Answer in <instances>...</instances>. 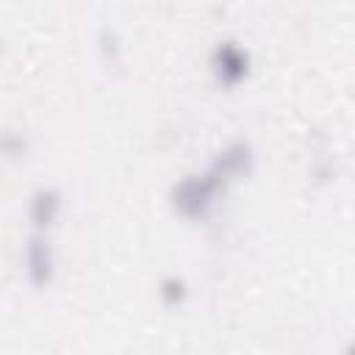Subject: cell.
Instances as JSON below:
<instances>
[{
    "instance_id": "obj_1",
    "label": "cell",
    "mask_w": 355,
    "mask_h": 355,
    "mask_svg": "<svg viewBox=\"0 0 355 355\" xmlns=\"http://www.w3.org/2000/svg\"><path fill=\"white\" fill-rule=\"evenodd\" d=\"M225 186H227V183H225L216 172L205 169V172L186 175L183 180H178V183L172 186L169 200H172V208H175L180 216H186V219H202V216L214 208V202H216V197L225 191Z\"/></svg>"
},
{
    "instance_id": "obj_2",
    "label": "cell",
    "mask_w": 355,
    "mask_h": 355,
    "mask_svg": "<svg viewBox=\"0 0 355 355\" xmlns=\"http://www.w3.org/2000/svg\"><path fill=\"white\" fill-rule=\"evenodd\" d=\"M211 69L222 86H239L250 72V55L236 42H219L211 53Z\"/></svg>"
},
{
    "instance_id": "obj_3",
    "label": "cell",
    "mask_w": 355,
    "mask_h": 355,
    "mask_svg": "<svg viewBox=\"0 0 355 355\" xmlns=\"http://www.w3.org/2000/svg\"><path fill=\"white\" fill-rule=\"evenodd\" d=\"M208 169L216 172L225 183L239 180V178L250 175V169H252V147L247 141H230L227 147H222L214 155V161L208 164Z\"/></svg>"
},
{
    "instance_id": "obj_4",
    "label": "cell",
    "mask_w": 355,
    "mask_h": 355,
    "mask_svg": "<svg viewBox=\"0 0 355 355\" xmlns=\"http://www.w3.org/2000/svg\"><path fill=\"white\" fill-rule=\"evenodd\" d=\"M25 272H28L33 286H47L53 280L55 258H53V247L44 236H33L28 241V247H25Z\"/></svg>"
},
{
    "instance_id": "obj_5",
    "label": "cell",
    "mask_w": 355,
    "mask_h": 355,
    "mask_svg": "<svg viewBox=\"0 0 355 355\" xmlns=\"http://www.w3.org/2000/svg\"><path fill=\"white\" fill-rule=\"evenodd\" d=\"M61 214V194L55 189H39L33 197H31V222L44 230L50 227Z\"/></svg>"
},
{
    "instance_id": "obj_6",
    "label": "cell",
    "mask_w": 355,
    "mask_h": 355,
    "mask_svg": "<svg viewBox=\"0 0 355 355\" xmlns=\"http://www.w3.org/2000/svg\"><path fill=\"white\" fill-rule=\"evenodd\" d=\"M186 294H189V288H186V280H183V277H178V275L161 277V283H158V297H161L164 305L175 308V305H180V302L186 300Z\"/></svg>"
}]
</instances>
